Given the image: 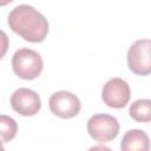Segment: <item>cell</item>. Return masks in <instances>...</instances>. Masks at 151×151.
Masks as SVG:
<instances>
[{
  "mask_svg": "<svg viewBox=\"0 0 151 151\" xmlns=\"http://www.w3.org/2000/svg\"><path fill=\"white\" fill-rule=\"evenodd\" d=\"M48 107L54 116L63 119H70L80 112L81 104L74 93L70 91H58L50 97Z\"/></svg>",
  "mask_w": 151,
  "mask_h": 151,
  "instance_id": "6",
  "label": "cell"
},
{
  "mask_svg": "<svg viewBox=\"0 0 151 151\" xmlns=\"http://www.w3.org/2000/svg\"><path fill=\"white\" fill-rule=\"evenodd\" d=\"M44 67L41 55L31 48H19L12 57L14 73L25 80H32L40 76Z\"/></svg>",
  "mask_w": 151,
  "mask_h": 151,
  "instance_id": "2",
  "label": "cell"
},
{
  "mask_svg": "<svg viewBox=\"0 0 151 151\" xmlns=\"http://www.w3.org/2000/svg\"><path fill=\"white\" fill-rule=\"evenodd\" d=\"M87 151H112L110 147L103 145V144H99V145H94L92 147H90Z\"/></svg>",
  "mask_w": 151,
  "mask_h": 151,
  "instance_id": "12",
  "label": "cell"
},
{
  "mask_svg": "<svg viewBox=\"0 0 151 151\" xmlns=\"http://www.w3.org/2000/svg\"><path fill=\"white\" fill-rule=\"evenodd\" d=\"M150 139L146 132L139 129H132L125 132L120 142V151H149Z\"/></svg>",
  "mask_w": 151,
  "mask_h": 151,
  "instance_id": "8",
  "label": "cell"
},
{
  "mask_svg": "<svg viewBox=\"0 0 151 151\" xmlns=\"http://www.w3.org/2000/svg\"><path fill=\"white\" fill-rule=\"evenodd\" d=\"M131 97V90L129 84L122 78L109 79L101 90L103 101L112 109H123L127 105Z\"/></svg>",
  "mask_w": 151,
  "mask_h": 151,
  "instance_id": "5",
  "label": "cell"
},
{
  "mask_svg": "<svg viewBox=\"0 0 151 151\" xmlns=\"http://www.w3.org/2000/svg\"><path fill=\"white\" fill-rule=\"evenodd\" d=\"M7 24L14 33L29 42H41L48 33L47 19L33 6L25 4L9 12Z\"/></svg>",
  "mask_w": 151,
  "mask_h": 151,
  "instance_id": "1",
  "label": "cell"
},
{
  "mask_svg": "<svg viewBox=\"0 0 151 151\" xmlns=\"http://www.w3.org/2000/svg\"><path fill=\"white\" fill-rule=\"evenodd\" d=\"M8 46H9V39H8V35L2 31L0 29V59H2L8 50Z\"/></svg>",
  "mask_w": 151,
  "mask_h": 151,
  "instance_id": "11",
  "label": "cell"
},
{
  "mask_svg": "<svg viewBox=\"0 0 151 151\" xmlns=\"http://www.w3.org/2000/svg\"><path fill=\"white\" fill-rule=\"evenodd\" d=\"M119 122L116 117L106 113H97L87 120V132L97 142L113 140L119 133Z\"/></svg>",
  "mask_w": 151,
  "mask_h": 151,
  "instance_id": "3",
  "label": "cell"
},
{
  "mask_svg": "<svg viewBox=\"0 0 151 151\" xmlns=\"http://www.w3.org/2000/svg\"><path fill=\"white\" fill-rule=\"evenodd\" d=\"M18 131V124L15 119L7 114H0V139L2 142H11Z\"/></svg>",
  "mask_w": 151,
  "mask_h": 151,
  "instance_id": "10",
  "label": "cell"
},
{
  "mask_svg": "<svg viewBox=\"0 0 151 151\" xmlns=\"http://www.w3.org/2000/svg\"><path fill=\"white\" fill-rule=\"evenodd\" d=\"M11 106L24 117L35 116L41 109V99L39 94L27 87H20L11 96Z\"/></svg>",
  "mask_w": 151,
  "mask_h": 151,
  "instance_id": "7",
  "label": "cell"
},
{
  "mask_svg": "<svg viewBox=\"0 0 151 151\" xmlns=\"http://www.w3.org/2000/svg\"><path fill=\"white\" fill-rule=\"evenodd\" d=\"M0 151H5V147H4V144L0 142Z\"/></svg>",
  "mask_w": 151,
  "mask_h": 151,
  "instance_id": "13",
  "label": "cell"
},
{
  "mask_svg": "<svg viewBox=\"0 0 151 151\" xmlns=\"http://www.w3.org/2000/svg\"><path fill=\"white\" fill-rule=\"evenodd\" d=\"M129 114L139 123H149L151 120V100L138 99L130 105Z\"/></svg>",
  "mask_w": 151,
  "mask_h": 151,
  "instance_id": "9",
  "label": "cell"
},
{
  "mask_svg": "<svg viewBox=\"0 0 151 151\" xmlns=\"http://www.w3.org/2000/svg\"><path fill=\"white\" fill-rule=\"evenodd\" d=\"M151 41L136 40L127 51V66L137 76H147L151 72Z\"/></svg>",
  "mask_w": 151,
  "mask_h": 151,
  "instance_id": "4",
  "label": "cell"
}]
</instances>
